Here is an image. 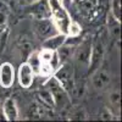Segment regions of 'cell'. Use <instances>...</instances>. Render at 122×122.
Returning <instances> with one entry per match:
<instances>
[{"label": "cell", "instance_id": "cell-13", "mask_svg": "<svg viewBox=\"0 0 122 122\" xmlns=\"http://www.w3.org/2000/svg\"><path fill=\"white\" fill-rule=\"evenodd\" d=\"M66 37L67 36L64 34V33H56V34H54L51 37H49V38L42 40V48H45V49L56 51V50L65 43Z\"/></svg>", "mask_w": 122, "mask_h": 122}, {"label": "cell", "instance_id": "cell-7", "mask_svg": "<svg viewBox=\"0 0 122 122\" xmlns=\"http://www.w3.org/2000/svg\"><path fill=\"white\" fill-rule=\"evenodd\" d=\"M27 12L32 16L33 20L50 18V7L48 0H36V1L28 4Z\"/></svg>", "mask_w": 122, "mask_h": 122}, {"label": "cell", "instance_id": "cell-11", "mask_svg": "<svg viewBox=\"0 0 122 122\" xmlns=\"http://www.w3.org/2000/svg\"><path fill=\"white\" fill-rule=\"evenodd\" d=\"M15 82V68L12 64L4 62L0 65V86L3 88H11Z\"/></svg>", "mask_w": 122, "mask_h": 122}, {"label": "cell", "instance_id": "cell-26", "mask_svg": "<svg viewBox=\"0 0 122 122\" xmlns=\"http://www.w3.org/2000/svg\"><path fill=\"white\" fill-rule=\"evenodd\" d=\"M0 121H7L6 120V116L4 114V111H3V109H0Z\"/></svg>", "mask_w": 122, "mask_h": 122}, {"label": "cell", "instance_id": "cell-3", "mask_svg": "<svg viewBox=\"0 0 122 122\" xmlns=\"http://www.w3.org/2000/svg\"><path fill=\"white\" fill-rule=\"evenodd\" d=\"M38 55H39V59H40V67H39L38 75L46 77V78L53 76L54 71L60 65V60L57 57L56 51L42 48L40 50H38Z\"/></svg>", "mask_w": 122, "mask_h": 122}, {"label": "cell", "instance_id": "cell-24", "mask_svg": "<svg viewBox=\"0 0 122 122\" xmlns=\"http://www.w3.org/2000/svg\"><path fill=\"white\" fill-rule=\"evenodd\" d=\"M7 22V16L5 14V11L0 10V27H4Z\"/></svg>", "mask_w": 122, "mask_h": 122}, {"label": "cell", "instance_id": "cell-12", "mask_svg": "<svg viewBox=\"0 0 122 122\" xmlns=\"http://www.w3.org/2000/svg\"><path fill=\"white\" fill-rule=\"evenodd\" d=\"M3 111H4V114H5L7 121H17V120H20L18 107H17V104H16V100L15 99L7 98L4 101Z\"/></svg>", "mask_w": 122, "mask_h": 122}, {"label": "cell", "instance_id": "cell-19", "mask_svg": "<svg viewBox=\"0 0 122 122\" xmlns=\"http://www.w3.org/2000/svg\"><path fill=\"white\" fill-rule=\"evenodd\" d=\"M70 120H76V121H83L87 120V112L82 106H77L73 109H70V114H68Z\"/></svg>", "mask_w": 122, "mask_h": 122}, {"label": "cell", "instance_id": "cell-16", "mask_svg": "<svg viewBox=\"0 0 122 122\" xmlns=\"http://www.w3.org/2000/svg\"><path fill=\"white\" fill-rule=\"evenodd\" d=\"M17 48H18V50L21 51V54L25 57H27L34 50L33 43H32V40L29 39L28 36H21V37H18V39H17Z\"/></svg>", "mask_w": 122, "mask_h": 122}, {"label": "cell", "instance_id": "cell-14", "mask_svg": "<svg viewBox=\"0 0 122 122\" xmlns=\"http://www.w3.org/2000/svg\"><path fill=\"white\" fill-rule=\"evenodd\" d=\"M37 99L40 104H42L46 110H54L55 109V101H54V98L51 95V93L45 88L43 87L42 89L38 90L37 93Z\"/></svg>", "mask_w": 122, "mask_h": 122}, {"label": "cell", "instance_id": "cell-17", "mask_svg": "<svg viewBox=\"0 0 122 122\" xmlns=\"http://www.w3.org/2000/svg\"><path fill=\"white\" fill-rule=\"evenodd\" d=\"M45 112H46V109L39 101H34L28 107V117L32 120H39V118L44 117Z\"/></svg>", "mask_w": 122, "mask_h": 122}, {"label": "cell", "instance_id": "cell-27", "mask_svg": "<svg viewBox=\"0 0 122 122\" xmlns=\"http://www.w3.org/2000/svg\"><path fill=\"white\" fill-rule=\"evenodd\" d=\"M26 1H27L28 4H30V3H33V1H36V0H26Z\"/></svg>", "mask_w": 122, "mask_h": 122}, {"label": "cell", "instance_id": "cell-2", "mask_svg": "<svg viewBox=\"0 0 122 122\" xmlns=\"http://www.w3.org/2000/svg\"><path fill=\"white\" fill-rule=\"evenodd\" d=\"M44 87L51 93L53 98H54V101H55V109H65L67 110L70 104H71V97L68 95V93L62 88L57 79L54 77V76H50L48 77L46 82L44 83Z\"/></svg>", "mask_w": 122, "mask_h": 122}, {"label": "cell", "instance_id": "cell-18", "mask_svg": "<svg viewBox=\"0 0 122 122\" xmlns=\"http://www.w3.org/2000/svg\"><path fill=\"white\" fill-rule=\"evenodd\" d=\"M27 64L33 70L34 75H38L39 67H40V59H39V55H38V50H33V51L27 56Z\"/></svg>", "mask_w": 122, "mask_h": 122}, {"label": "cell", "instance_id": "cell-1", "mask_svg": "<svg viewBox=\"0 0 122 122\" xmlns=\"http://www.w3.org/2000/svg\"><path fill=\"white\" fill-rule=\"evenodd\" d=\"M48 3L50 7V18L54 22L57 32L67 36L68 27L73 21L67 11V7L61 3V0H48Z\"/></svg>", "mask_w": 122, "mask_h": 122}, {"label": "cell", "instance_id": "cell-23", "mask_svg": "<svg viewBox=\"0 0 122 122\" xmlns=\"http://www.w3.org/2000/svg\"><path fill=\"white\" fill-rule=\"evenodd\" d=\"M100 117H101V120H105V121L112 120V118H114L112 110H111L110 107H104L103 111H101V114H100Z\"/></svg>", "mask_w": 122, "mask_h": 122}, {"label": "cell", "instance_id": "cell-25", "mask_svg": "<svg viewBox=\"0 0 122 122\" xmlns=\"http://www.w3.org/2000/svg\"><path fill=\"white\" fill-rule=\"evenodd\" d=\"M61 3H62L66 7H68V6H71V4L73 3V0H61Z\"/></svg>", "mask_w": 122, "mask_h": 122}, {"label": "cell", "instance_id": "cell-20", "mask_svg": "<svg viewBox=\"0 0 122 122\" xmlns=\"http://www.w3.org/2000/svg\"><path fill=\"white\" fill-rule=\"evenodd\" d=\"M111 16L121 22V3H120V0H111Z\"/></svg>", "mask_w": 122, "mask_h": 122}, {"label": "cell", "instance_id": "cell-8", "mask_svg": "<svg viewBox=\"0 0 122 122\" xmlns=\"http://www.w3.org/2000/svg\"><path fill=\"white\" fill-rule=\"evenodd\" d=\"M92 77V86H93L97 90H104L109 87V84L111 83V76L107 71L103 67L97 68L93 73H90Z\"/></svg>", "mask_w": 122, "mask_h": 122}, {"label": "cell", "instance_id": "cell-4", "mask_svg": "<svg viewBox=\"0 0 122 122\" xmlns=\"http://www.w3.org/2000/svg\"><path fill=\"white\" fill-rule=\"evenodd\" d=\"M53 76L57 79V82L62 86V88L68 93V95L71 97L72 90L75 87V71H73V66L70 61L60 64L59 67L54 71Z\"/></svg>", "mask_w": 122, "mask_h": 122}, {"label": "cell", "instance_id": "cell-5", "mask_svg": "<svg viewBox=\"0 0 122 122\" xmlns=\"http://www.w3.org/2000/svg\"><path fill=\"white\" fill-rule=\"evenodd\" d=\"M105 42L103 38H98L95 43L92 44V51L88 62V72L93 73L97 68H99L103 64V60L105 56Z\"/></svg>", "mask_w": 122, "mask_h": 122}, {"label": "cell", "instance_id": "cell-10", "mask_svg": "<svg viewBox=\"0 0 122 122\" xmlns=\"http://www.w3.org/2000/svg\"><path fill=\"white\" fill-rule=\"evenodd\" d=\"M34 72L30 68V66L27 62H23L18 67V72H17V79L18 83L22 88H30L34 82Z\"/></svg>", "mask_w": 122, "mask_h": 122}, {"label": "cell", "instance_id": "cell-9", "mask_svg": "<svg viewBox=\"0 0 122 122\" xmlns=\"http://www.w3.org/2000/svg\"><path fill=\"white\" fill-rule=\"evenodd\" d=\"M92 44L93 43H92L90 39H84V40H81V42L76 45L73 59H76L77 62L88 66L90 51H92Z\"/></svg>", "mask_w": 122, "mask_h": 122}, {"label": "cell", "instance_id": "cell-15", "mask_svg": "<svg viewBox=\"0 0 122 122\" xmlns=\"http://www.w3.org/2000/svg\"><path fill=\"white\" fill-rule=\"evenodd\" d=\"M75 50H76L75 45H70V44H66V43H64L62 45H61L56 50V54H57V57L60 60V64L66 62V61H70L71 59H73Z\"/></svg>", "mask_w": 122, "mask_h": 122}, {"label": "cell", "instance_id": "cell-21", "mask_svg": "<svg viewBox=\"0 0 122 122\" xmlns=\"http://www.w3.org/2000/svg\"><path fill=\"white\" fill-rule=\"evenodd\" d=\"M109 101L110 105L112 106V109L115 110H120V101H121V95L118 92H112L109 97Z\"/></svg>", "mask_w": 122, "mask_h": 122}, {"label": "cell", "instance_id": "cell-22", "mask_svg": "<svg viewBox=\"0 0 122 122\" xmlns=\"http://www.w3.org/2000/svg\"><path fill=\"white\" fill-rule=\"evenodd\" d=\"M81 30H82V28H81V26L76 22V21H72L68 27V32H67V36H79L81 34Z\"/></svg>", "mask_w": 122, "mask_h": 122}, {"label": "cell", "instance_id": "cell-6", "mask_svg": "<svg viewBox=\"0 0 122 122\" xmlns=\"http://www.w3.org/2000/svg\"><path fill=\"white\" fill-rule=\"evenodd\" d=\"M32 27H33V32L34 34L40 39L44 40L49 37H51L57 32V29L54 25V22L51 21V18H39V20H33L32 22Z\"/></svg>", "mask_w": 122, "mask_h": 122}]
</instances>
